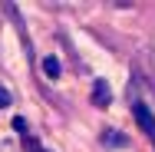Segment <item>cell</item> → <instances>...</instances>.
<instances>
[{"label":"cell","mask_w":155,"mask_h":152,"mask_svg":"<svg viewBox=\"0 0 155 152\" xmlns=\"http://www.w3.org/2000/svg\"><path fill=\"white\" fill-rule=\"evenodd\" d=\"M132 116H135V122H139V129L155 139V116L149 113V106H145V103H135V106H132Z\"/></svg>","instance_id":"6da1fadb"},{"label":"cell","mask_w":155,"mask_h":152,"mask_svg":"<svg viewBox=\"0 0 155 152\" xmlns=\"http://www.w3.org/2000/svg\"><path fill=\"white\" fill-rule=\"evenodd\" d=\"M93 103L96 106H109L112 103V93H109V83L106 79H96L93 83Z\"/></svg>","instance_id":"7a4b0ae2"},{"label":"cell","mask_w":155,"mask_h":152,"mask_svg":"<svg viewBox=\"0 0 155 152\" xmlns=\"http://www.w3.org/2000/svg\"><path fill=\"white\" fill-rule=\"evenodd\" d=\"M102 142H106L109 149H119V146H125V136L116 132V129H106V132H102Z\"/></svg>","instance_id":"3957f363"},{"label":"cell","mask_w":155,"mask_h":152,"mask_svg":"<svg viewBox=\"0 0 155 152\" xmlns=\"http://www.w3.org/2000/svg\"><path fill=\"white\" fill-rule=\"evenodd\" d=\"M43 73H46L50 79H56V76H60V60H56V56H46V60H43Z\"/></svg>","instance_id":"277c9868"},{"label":"cell","mask_w":155,"mask_h":152,"mask_svg":"<svg viewBox=\"0 0 155 152\" xmlns=\"http://www.w3.org/2000/svg\"><path fill=\"white\" fill-rule=\"evenodd\" d=\"M7 106H10V93L0 86V109H7Z\"/></svg>","instance_id":"5b68a950"},{"label":"cell","mask_w":155,"mask_h":152,"mask_svg":"<svg viewBox=\"0 0 155 152\" xmlns=\"http://www.w3.org/2000/svg\"><path fill=\"white\" fill-rule=\"evenodd\" d=\"M13 129H17V132H27V122H23L20 116H17V119H13Z\"/></svg>","instance_id":"8992f818"},{"label":"cell","mask_w":155,"mask_h":152,"mask_svg":"<svg viewBox=\"0 0 155 152\" xmlns=\"http://www.w3.org/2000/svg\"><path fill=\"white\" fill-rule=\"evenodd\" d=\"M27 152H46V149H40L36 142H27Z\"/></svg>","instance_id":"52a82bcc"}]
</instances>
